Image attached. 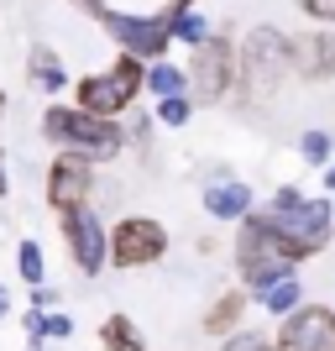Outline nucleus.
Instances as JSON below:
<instances>
[{
  "instance_id": "nucleus-1",
  "label": "nucleus",
  "mask_w": 335,
  "mask_h": 351,
  "mask_svg": "<svg viewBox=\"0 0 335 351\" xmlns=\"http://www.w3.org/2000/svg\"><path fill=\"white\" fill-rule=\"evenodd\" d=\"M257 215L273 226L277 252L288 257L293 267L320 257L335 241V199L330 194H304L299 184H277L267 194V205H257Z\"/></svg>"
},
{
  "instance_id": "nucleus-2",
  "label": "nucleus",
  "mask_w": 335,
  "mask_h": 351,
  "mask_svg": "<svg viewBox=\"0 0 335 351\" xmlns=\"http://www.w3.org/2000/svg\"><path fill=\"white\" fill-rule=\"evenodd\" d=\"M283 79H293L288 63V32L277 27H251L247 43L236 47V100L241 105H262L273 100Z\"/></svg>"
},
{
  "instance_id": "nucleus-3",
  "label": "nucleus",
  "mask_w": 335,
  "mask_h": 351,
  "mask_svg": "<svg viewBox=\"0 0 335 351\" xmlns=\"http://www.w3.org/2000/svg\"><path fill=\"white\" fill-rule=\"evenodd\" d=\"M42 136L58 152H79L89 158L95 168L100 162H116L126 152V126L121 121H105V116H89L79 105H47L42 110Z\"/></svg>"
},
{
  "instance_id": "nucleus-4",
  "label": "nucleus",
  "mask_w": 335,
  "mask_h": 351,
  "mask_svg": "<svg viewBox=\"0 0 335 351\" xmlns=\"http://www.w3.org/2000/svg\"><path fill=\"white\" fill-rule=\"evenodd\" d=\"M231 263H236V278H241V289H247L251 299H257V293H267L277 278L299 273V267L277 252L273 226H267L257 210H251L247 220H236V226H231Z\"/></svg>"
},
{
  "instance_id": "nucleus-5",
  "label": "nucleus",
  "mask_w": 335,
  "mask_h": 351,
  "mask_svg": "<svg viewBox=\"0 0 335 351\" xmlns=\"http://www.w3.org/2000/svg\"><path fill=\"white\" fill-rule=\"evenodd\" d=\"M142 84H147V63L121 53L116 63H105L100 73H84L73 84V105L89 110V116H105V121H121L132 116V105L142 100Z\"/></svg>"
},
{
  "instance_id": "nucleus-6",
  "label": "nucleus",
  "mask_w": 335,
  "mask_h": 351,
  "mask_svg": "<svg viewBox=\"0 0 335 351\" xmlns=\"http://www.w3.org/2000/svg\"><path fill=\"white\" fill-rule=\"evenodd\" d=\"M168 226L158 215H121L110 231H105V263L116 273H142V267L162 263L168 257Z\"/></svg>"
},
{
  "instance_id": "nucleus-7",
  "label": "nucleus",
  "mask_w": 335,
  "mask_h": 351,
  "mask_svg": "<svg viewBox=\"0 0 335 351\" xmlns=\"http://www.w3.org/2000/svg\"><path fill=\"white\" fill-rule=\"evenodd\" d=\"M89 16L105 27V37H110L121 53H132V58H142V63L168 58V47H173V37H168V21H162L158 11H152V16H142V11H116L110 0H100Z\"/></svg>"
},
{
  "instance_id": "nucleus-8",
  "label": "nucleus",
  "mask_w": 335,
  "mask_h": 351,
  "mask_svg": "<svg viewBox=\"0 0 335 351\" xmlns=\"http://www.w3.org/2000/svg\"><path fill=\"white\" fill-rule=\"evenodd\" d=\"M189 95L199 105H220L225 95H236V43L225 32H210V43H199L189 53Z\"/></svg>"
},
{
  "instance_id": "nucleus-9",
  "label": "nucleus",
  "mask_w": 335,
  "mask_h": 351,
  "mask_svg": "<svg viewBox=\"0 0 335 351\" xmlns=\"http://www.w3.org/2000/svg\"><path fill=\"white\" fill-rule=\"evenodd\" d=\"M105 215L95 205H73V210H58V236H63V252L69 263L84 273V278H100L105 267Z\"/></svg>"
},
{
  "instance_id": "nucleus-10",
  "label": "nucleus",
  "mask_w": 335,
  "mask_h": 351,
  "mask_svg": "<svg viewBox=\"0 0 335 351\" xmlns=\"http://www.w3.org/2000/svg\"><path fill=\"white\" fill-rule=\"evenodd\" d=\"M273 351H335V304H299L293 315L277 320Z\"/></svg>"
},
{
  "instance_id": "nucleus-11",
  "label": "nucleus",
  "mask_w": 335,
  "mask_h": 351,
  "mask_svg": "<svg viewBox=\"0 0 335 351\" xmlns=\"http://www.w3.org/2000/svg\"><path fill=\"white\" fill-rule=\"evenodd\" d=\"M95 184H100V168L89 158H79V152H53V162H47V205H53V215H58V210H73V205H89Z\"/></svg>"
},
{
  "instance_id": "nucleus-12",
  "label": "nucleus",
  "mask_w": 335,
  "mask_h": 351,
  "mask_svg": "<svg viewBox=\"0 0 335 351\" xmlns=\"http://www.w3.org/2000/svg\"><path fill=\"white\" fill-rule=\"evenodd\" d=\"M288 63H293V79H304V84H330L335 79V27L288 32Z\"/></svg>"
},
{
  "instance_id": "nucleus-13",
  "label": "nucleus",
  "mask_w": 335,
  "mask_h": 351,
  "mask_svg": "<svg viewBox=\"0 0 335 351\" xmlns=\"http://www.w3.org/2000/svg\"><path fill=\"white\" fill-rule=\"evenodd\" d=\"M199 205L210 220H220V226H236V220H247L251 210H257V189H251L247 178H231V173H215L210 184H204Z\"/></svg>"
},
{
  "instance_id": "nucleus-14",
  "label": "nucleus",
  "mask_w": 335,
  "mask_h": 351,
  "mask_svg": "<svg viewBox=\"0 0 335 351\" xmlns=\"http://www.w3.org/2000/svg\"><path fill=\"white\" fill-rule=\"evenodd\" d=\"M247 309H251V293L236 283V289H225V293H215V304L204 309V336H215V341H225L231 330H241V320H247Z\"/></svg>"
},
{
  "instance_id": "nucleus-15",
  "label": "nucleus",
  "mask_w": 335,
  "mask_h": 351,
  "mask_svg": "<svg viewBox=\"0 0 335 351\" xmlns=\"http://www.w3.org/2000/svg\"><path fill=\"white\" fill-rule=\"evenodd\" d=\"M27 79H32L37 95H63V89H69V69H63V58L47 43L27 47Z\"/></svg>"
},
{
  "instance_id": "nucleus-16",
  "label": "nucleus",
  "mask_w": 335,
  "mask_h": 351,
  "mask_svg": "<svg viewBox=\"0 0 335 351\" xmlns=\"http://www.w3.org/2000/svg\"><path fill=\"white\" fill-rule=\"evenodd\" d=\"M100 351H147V336L132 315H105L100 320Z\"/></svg>"
},
{
  "instance_id": "nucleus-17",
  "label": "nucleus",
  "mask_w": 335,
  "mask_h": 351,
  "mask_svg": "<svg viewBox=\"0 0 335 351\" xmlns=\"http://www.w3.org/2000/svg\"><path fill=\"white\" fill-rule=\"evenodd\" d=\"M147 95L152 100H168V95H189V73H184V63H168V58H158V63H147Z\"/></svg>"
},
{
  "instance_id": "nucleus-18",
  "label": "nucleus",
  "mask_w": 335,
  "mask_h": 351,
  "mask_svg": "<svg viewBox=\"0 0 335 351\" xmlns=\"http://www.w3.org/2000/svg\"><path fill=\"white\" fill-rule=\"evenodd\" d=\"M257 304H262V315H273V320L293 315V309L304 304V283H299V273H288V278H277L267 293H257Z\"/></svg>"
},
{
  "instance_id": "nucleus-19",
  "label": "nucleus",
  "mask_w": 335,
  "mask_h": 351,
  "mask_svg": "<svg viewBox=\"0 0 335 351\" xmlns=\"http://www.w3.org/2000/svg\"><path fill=\"white\" fill-rule=\"evenodd\" d=\"M162 21H168V37H173L178 47H189V53H194L199 43H210V32H215V27L199 16V5H194V11H173V16H162Z\"/></svg>"
},
{
  "instance_id": "nucleus-20",
  "label": "nucleus",
  "mask_w": 335,
  "mask_h": 351,
  "mask_svg": "<svg viewBox=\"0 0 335 351\" xmlns=\"http://www.w3.org/2000/svg\"><path fill=\"white\" fill-rule=\"evenodd\" d=\"M299 162H309V168H330L335 162V136L325 132V126H309V132H299Z\"/></svg>"
},
{
  "instance_id": "nucleus-21",
  "label": "nucleus",
  "mask_w": 335,
  "mask_h": 351,
  "mask_svg": "<svg viewBox=\"0 0 335 351\" xmlns=\"http://www.w3.org/2000/svg\"><path fill=\"white\" fill-rule=\"evenodd\" d=\"M16 273H21V283H27V289L47 283V257H42V247H37L32 236H21V241H16Z\"/></svg>"
},
{
  "instance_id": "nucleus-22",
  "label": "nucleus",
  "mask_w": 335,
  "mask_h": 351,
  "mask_svg": "<svg viewBox=\"0 0 335 351\" xmlns=\"http://www.w3.org/2000/svg\"><path fill=\"white\" fill-rule=\"evenodd\" d=\"M152 121H158V126H189L194 121V95H168V100H158L152 105Z\"/></svg>"
},
{
  "instance_id": "nucleus-23",
  "label": "nucleus",
  "mask_w": 335,
  "mask_h": 351,
  "mask_svg": "<svg viewBox=\"0 0 335 351\" xmlns=\"http://www.w3.org/2000/svg\"><path fill=\"white\" fill-rule=\"evenodd\" d=\"M215 351H273V341H267L262 330H247V325H241V330H231L225 341H215Z\"/></svg>"
},
{
  "instance_id": "nucleus-24",
  "label": "nucleus",
  "mask_w": 335,
  "mask_h": 351,
  "mask_svg": "<svg viewBox=\"0 0 335 351\" xmlns=\"http://www.w3.org/2000/svg\"><path fill=\"white\" fill-rule=\"evenodd\" d=\"M73 330H79V325H73V315L69 309H42V341H69Z\"/></svg>"
},
{
  "instance_id": "nucleus-25",
  "label": "nucleus",
  "mask_w": 335,
  "mask_h": 351,
  "mask_svg": "<svg viewBox=\"0 0 335 351\" xmlns=\"http://www.w3.org/2000/svg\"><path fill=\"white\" fill-rule=\"evenodd\" d=\"M152 132H158V121L152 116H132V126H126V147H136L147 158V147H152Z\"/></svg>"
},
{
  "instance_id": "nucleus-26",
  "label": "nucleus",
  "mask_w": 335,
  "mask_h": 351,
  "mask_svg": "<svg viewBox=\"0 0 335 351\" xmlns=\"http://www.w3.org/2000/svg\"><path fill=\"white\" fill-rule=\"evenodd\" d=\"M299 11L309 16V27H335V0H299Z\"/></svg>"
},
{
  "instance_id": "nucleus-27",
  "label": "nucleus",
  "mask_w": 335,
  "mask_h": 351,
  "mask_svg": "<svg viewBox=\"0 0 335 351\" xmlns=\"http://www.w3.org/2000/svg\"><path fill=\"white\" fill-rule=\"evenodd\" d=\"M63 304V293L53 289V283H37V289H32V309H58Z\"/></svg>"
},
{
  "instance_id": "nucleus-28",
  "label": "nucleus",
  "mask_w": 335,
  "mask_h": 351,
  "mask_svg": "<svg viewBox=\"0 0 335 351\" xmlns=\"http://www.w3.org/2000/svg\"><path fill=\"white\" fill-rule=\"evenodd\" d=\"M194 5H199V0H168V5H162L158 16H173V11H194Z\"/></svg>"
},
{
  "instance_id": "nucleus-29",
  "label": "nucleus",
  "mask_w": 335,
  "mask_h": 351,
  "mask_svg": "<svg viewBox=\"0 0 335 351\" xmlns=\"http://www.w3.org/2000/svg\"><path fill=\"white\" fill-rule=\"evenodd\" d=\"M11 194V168H5V152H0V199Z\"/></svg>"
},
{
  "instance_id": "nucleus-30",
  "label": "nucleus",
  "mask_w": 335,
  "mask_h": 351,
  "mask_svg": "<svg viewBox=\"0 0 335 351\" xmlns=\"http://www.w3.org/2000/svg\"><path fill=\"white\" fill-rule=\"evenodd\" d=\"M5 315H11V289L0 283V320H5Z\"/></svg>"
},
{
  "instance_id": "nucleus-31",
  "label": "nucleus",
  "mask_w": 335,
  "mask_h": 351,
  "mask_svg": "<svg viewBox=\"0 0 335 351\" xmlns=\"http://www.w3.org/2000/svg\"><path fill=\"white\" fill-rule=\"evenodd\" d=\"M325 189H330V199H335V168H325Z\"/></svg>"
},
{
  "instance_id": "nucleus-32",
  "label": "nucleus",
  "mask_w": 335,
  "mask_h": 351,
  "mask_svg": "<svg viewBox=\"0 0 335 351\" xmlns=\"http://www.w3.org/2000/svg\"><path fill=\"white\" fill-rule=\"evenodd\" d=\"M73 5H79V11H95V5H100V0H73Z\"/></svg>"
},
{
  "instance_id": "nucleus-33",
  "label": "nucleus",
  "mask_w": 335,
  "mask_h": 351,
  "mask_svg": "<svg viewBox=\"0 0 335 351\" xmlns=\"http://www.w3.org/2000/svg\"><path fill=\"white\" fill-rule=\"evenodd\" d=\"M5 105H11V100H5V89H0V116H5Z\"/></svg>"
},
{
  "instance_id": "nucleus-34",
  "label": "nucleus",
  "mask_w": 335,
  "mask_h": 351,
  "mask_svg": "<svg viewBox=\"0 0 335 351\" xmlns=\"http://www.w3.org/2000/svg\"><path fill=\"white\" fill-rule=\"evenodd\" d=\"M330 168H335V162H330Z\"/></svg>"
}]
</instances>
